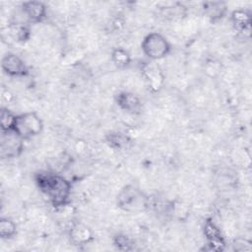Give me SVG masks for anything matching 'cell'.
<instances>
[{
    "instance_id": "obj_16",
    "label": "cell",
    "mask_w": 252,
    "mask_h": 252,
    "mask_svg": "<svg viewBox=\"0 0 252 252\" xmlns=\"http://www.w3.org/2000/svg\"><path fill=\"white\" fill-rule=\"evenodd\" d=\"M234 246H235V250L239 247L238 251H246V250H250L251 249V245L250 242L247 241L246 239H237L234 242Z\"/></svg>"
},
{
    "instance_id": "obj_8",
    "label": "cell",
    "mask_w": 252,
    "mask_h": 252,
    "mask_svg": "<svg viewBox=\"0 0 252 252\" xmlns=\"http://www.w3.org/2000/svg\"><path fill=\"white\" fill-rule=\"evenodd\" d=\"M23 12L31 21L40 22L45 17L46 8L41 2L30 1L23 4Z\"/></svg>"
},
{
    "instance_id": "obj_14",
    "label": "cell",
    "mask_w": 252,
    "mask_h": 252,
    "mask_svg": "<svg viewBox=\"0 0 252 252\" xmlns=\"http://www.w3.org/2000/svg\"><path fill=\"white\" fill-rule=\"evenodd\" d=\"M112 60L117 66L124 67L130 62V55L123 49H116L112 53Z\"/></svg>"
},
{
    "instance_id": "obj_12",
    "label": "cell",
    "mask_w": 252,
    "mask_h": 252,
    "mask_svg": "<svg viewBox=\"0 0 252 252\" xmlns=\"http://www.w3.org/2000/svg\"><path fill=\"white\" fill-rule=\"evenodd\" d=\"M16 233V224L9 219H1L0 220V236L2 238H10Z\"/></svg>"
},
{
    "instance_id": "obj_10",
    "label": "cell",
    "mask_w": 252,
    "mask_h": 252,
    "mask_svg": "<svg viewBox=\"0 0 252 252\" xmlns=\"http://www.w3.org/2000/svg\"><path fill=\"white\" fill-rule=\"evenodd\" d=\"M71 237L74 242L84 244L92 239V231L90 228L83 223H76L72 226L70 231Z\"/></svg>"
},
{
    "instance_id": "obj_13",
    "label": "cell",
    "mask_w": 252,
    "mask_h": 252,
    "mask_svg": "<svg viewBox=\"0 0 252 252\" xmlns=\"http://www.w3.org/2000/svg\"><path fill=\"white\" fill-rule=\"evenodd\" d=\"M0 117H1L0 120H1V128H2V131H3V132L12 131L16 116L13 115L8 109L3 108V109L1 110V116H0Z\"/></svg>"
},
{
    "instance_id": "obj_1",
    "label": "cell",
    "mask_w": 252,
    "mask_h": 252,
    "mask_svg": "<svg viewBox=\"0 0 252 252\" xmlns=\"http://www.w3.org/2000/svg\"><path fill=\"white\" fill-rule=\"evenodd\" d=\"M37 183L54 206L60 207L66 204L71 187L65 178L56 174H40L37 178Z\"/></svg>"
},
{
    "instance_id": "obj_5",
    "label": "cell",
    "mask_w": 252,
    "mask_h": 252,
    "mask_svg": "<svg viewBox=\"0 0 252 252\" xmlns=\"http://www.w3.org/2000/svg\"><path fill=\"white\" fill-rule=\"evenodd\" d=\"M7 133L8 135L4 133L2 137V155H6L7 157L17 156L22 149V138L13 131H9Z\"/></svg>"
},
{
    "instance_id": "obj_9",
    "label": "cell",
    "mask_w": 252,
    "mask_h": 252,
    "mask_svg": "<svg viewBox=\"0 0 252 252\" xmlns=\"http://www.w3.org/2000/svg\"><path fill=\"white\" fill-rule=\"evenodd\" d=\"M117 103L120 107L129 113H139L142 107L141 101L134 94L122 93L117 97Z\"/></svg>"
},
{
    "instance_id": "obj_11",
    "label": "cell",
    "mask_w": 252,
    "mask_h": 252,
    "mask_svg": "<svg viewBox=\"0 0 252 252\" xmlns=\"http://www.w3.org/2000/svg\"><path fill=\"white\" fill-rule=\"evenodd\" d=\"M205 11L208 15V17L212 18L213 20L220 19L222 17V15L225 12V6L223 3L215 2V3H208L206 4Z\"/></svg>"
},
{
    "instance_id": "obj_17",
    "label": "cell",
    "mask_w": 252,
    "mask_h": 252,
    "mask_svg": "<svg viewBox=\"0 0 252 252\" xmlns=\"http://www.w3.org/2000/svg\"><path fill=\"white\" fill-rule=\"evenodd\" d=\"M115 244L117 246H119L120 248L128 249V246L130 245V240L126 236H124V235H119L115 239Z\"/></svg>"
},
{
    "instance_id": "obj_6",
    "label": "cell",
    "mask_w": 252,
    "mask_h": 252,
    "mask_svg": "<svg viewBox=\"0 0 252 252\" xmlns=\"http://www.w3.org/2000/svg\"><path fill=\"white\" fill-rule=\"evenodd\" d=\"M118 203L125 210H134L138 208L139 205H141L139 192L131 186L125 187L118 196Z\"/></svg>"
},
{
    "instance_id": "obj_4",
    "label": "cell",
    "mask_w": 252,
    "mask_h": 252,
    "mask_svg": "<svg viewBox=\"0 0 252 252\" xmlns=\"http://www.w3.org/2000/svg\"><path fill=\"white\" fill-rule=\"evenodd\" d=\"M2 69L6 74L12 77H22L28 73L25 62L13 53H8L3 57Z\"/></svg>"
},
{
    "instance_id": "obj_7",
    "label": "cell",
    "mask_w": 252,
    "mask_h": 252,
    "mask_svg": "<svg viewBox=\"0 0 252 252\" xmlns=\"http://www.w3.org/2000/svg\"><path fill=\"white\" fill-rule=\"evenodd\" d=\"M143 72L149 82L150 87L154 91H158L161 87L163 81V76L161 74L159 67L154 62L147 63L143 68Z\"/></svg>"
},
{
    "instance_id": "obj_3",
    "label": "cell",
    "mask_w": 252,
    "mask_h": 252,
    "mask_svg": "<svg viewBox=\"0 0 252 252\" xmlns=\"http://www.w3.org/2000/svg\"><path fill=\"white\" fill-rule=\"evenodd\" d=\"M142 49L151 59H160L168 54L170 45L161 34L152 32L144 38L142 42Z\"/></svg>"
},
{
    "instance_id": "obj_15",
    "label": "cell",
    "mask_w": 252,
    "mask_h": 252,
    "mask_svg": "<svg viewBox=\"0 0 252 252\" xmlns=\"http://www.w3.org/2000/svg\"><path fill=\"white\" fill-rule=\"evenodd\" d=\"M232 19H233L234 24L237 25L238 27H240L241 29H244L249 24V16L243 10L235 11L232 15Z\"/></svg>"
},
{
    "instance_id": "obj_2",
    "label": "cell",
    "mask_w": 252,
    "mask_h": 252,
    "mask_svg": "<svg viewBox=\"0 0 252 252\" xmlns=\"http://www.w3.org/2000/svg\"><path fill=\"white\" fill-rule=\"evenodd\" d=\"M12 131L22 139L32 138L42 131V121L34 112H26L16 116Z\"/></svg>"
}]
</instances>
